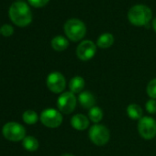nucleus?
<instances>
[{
  "mask_svg": "<svg viewBox=\"0 0 156 156\" xmlns=\"http://www.w3.org/2000/svg\"><path fill=\"white\" fill-rule=\"evenodd\" d=\"M9 17L16 25L20 27L29 25L32 20V14L29 6L21 1L15 2L10 6Z\"/></svg>",
  "mask_w": 156,
  "mask_h": 156,
  "instance_id": "obj_1",
  "label": "nucleus"
},
{
  "mask_svg": "<svg viewBox=\"0 0 156 156\" xmlns=\"http://www.w3.org/2000/svg\"><path fill=\"white\" fill-rule=\"evenodd\" d=\"M129 22L137 27L148 26L152 18V12L150 8L144 5H136L128 12Z\"/></svg>",
  "mask_w": 156,
  "mask_h": 156,
  "instance_id": "obj_2",
  "label": "nucleus"
},
{
  "mask_svg": "<svg viewBox=\"0 0 156 156\" xmlns=\"http://www.w3.org/2000/svg\"><path fill=\"white\" fill-rule=\"evenodd\" d=\"M64 32L66 36L73 41L82 40L87 32L86 25L78 19H71L64 24Z\"/></svg>",
  "mask_w": 156,
  "mask_h": 156,
  "instance_id": "obj_3",
  "label": "nucleus"
},
{
  "mask_svg": "<svg viewBox=\"0 0 156 156\" xmlns=\"http://www.w3.org/2000/svg\"><path fill=\"white\" fill-rule=\"evenodd\" d=\"M88 136L94 144L98 146H103L108 142L110 139V132L106 126L95 124L89 129Z\"/></svg>",
  "mask_w": 156,
  "mask_h": 156,
  "instance_id": "obj_4",
  "label": "nucleus"
},
{
  "mask_svg": "<svg viewBox=\"0 0 156 156\" xmlns=\"http://www.w3.org/2000/svg\"><path fill=\"white\" fill-rule=\"evenodd\" d=\"M3 136L11 141H20L23 140L26 137V129L25 128L17 122H9L4 125L2 129Z\"/></svg>",
  "mask_w": 156,
  "mask_h": 156,
  "instance_id": "obj_5",
  "label": "nucleus"
},
{
  "mask_svg": "<svg viewBox=\"0 0 156 156\" xmlns=\"http://www.w3.org/2000/svg\"><path fill=\"white\" fill-rule=\"evenodd\" d=\"M139 134L145 140H151L156 136V121L151 117H143L138 122Z\"/></svg>",
  "mask_w": 156,
  "mask_h": 156,
  "instance_id": "obj_6",
  "label": "nucleus"
},
{
  "mask_svg": "<svg viewBox=\"0 0 156 156\" xmlns=\"http://www.w3.org/2000/svg\"><path fill=\"white\" fill-rule=\"evenodd\" d=\"M41 121L45 127L55 129L61 126L62 122V116L54 108H46L41 114Z\"/></svg>",
  "mask_w": 156,
  "mask_h": 156,
  "instance_id": "obj_7",
  "label": "nucleus"
},
{
  "mask_svg": "<svg viewBox=\"0 0 156 156\" xmlns=\"http://www.w3.org/2000/svg\"><path fill=\"white\" fill-rule=\"evenodd\" d=\"M47 87L50 91L55 94L62 93L66 87V81L64 76L59 72H52L51 73L46 80Z\"/></svg>",
  "mask_w": 156,
  "mask_h": 156,
  "instance_id": "obj_8",
  "label": "nucleus"
},
{
  "mask_svg": "<svg viewBox=\"0 0 156 156\" xmlns=\"http://www.w3.org/2000/svg\"><path fill=\"white\" fill-rule=\"evenodd\" d=\"M57 107L62 113L71 114L76 107V98L73 93L64 92L57 99Z\"/></svg>",
  "mask_w": 156,
  "mask_h": 156,
  "instance_id": "obj_9",
  "label": "nucleus"
},
{
  "mask_svg": "<svg viewBox=\"0 0 156 156\" xmlns=\"http://www.w3.org/2000/svg\"><path fill=\"white\" fill-rule=\"evenodd\" d=\"M97 52V46L92 41H84L76 49L77 57L81 61H89Z\"/></svg>",
  "mask_w": 156,
  "mask_h": 156,
  "instance_id": "obj_10",
  "label": "nucleus"
},
{
  "mask_svg": "<svg viewBox=\"0 0 156 156\" xmlns=\"http://www.w3.org/2000/svg\"><path fill=\"white\" fill-rule=\"evenodd\" d=\"M71 125L77 130H85L89 127V119L83 114H76L72 118Z\"/></svg>",
  "mask_w": 156,
  "mask_h": 156,
  "instance_id": "obj_11",
  "label": "nucleus"
},
{
  "mask_svg": "<svg viewBox=\"0 0 156 156\" xmlns=\"http://www.w3.org/2000/svg\"><path fill=\"white\" fill-rule=\"evenodd\" d=\"M78 101L81 107L86 109H90L95 107L96 104V98L95 96L89 91H83L78 96Z\"/></svg>",
  "mask_w": 156,
  "mask_h": 156,
  "instance_id": "obj_12",
  "label": "nucleus"
},
{
  "mask_svg": "<svg viewBox=\"0 0 156 156\" xmlns=\"http://www.w3.org/2000/svg\"><path fill=\"white\" fill-rule=\"evenodd\" d=\"M85 87V80L81 76H74L69 82L70 91L73 94H80Z\"/></svg>",
  "mask_w": 156,
  "mask_h": 156,
  "instance_id": "obj_13",
  "label": "nucleus"
},
{
  "mask_svg": "<svg viewBox=\"0 0 156 156\" xmlns=\"http://www.w3.org/2000/svg\"><path fill=\"white\" fill-rule=\"evenodd\" d=\"M69 42L63 36H56L51 40V47L57 51H62L67 49Z\"/></svg>",
  "mask_w": 156,
  "mask_h": 156,
  "instance_id": "obj_14",
  "label": "nucleus"
},
{
  "mask_svg": "<svg viewBox=\"0 0 156 156\" xmlns=\"http://www.w3.org/2000/svg\"><path fill=\"white\" fill-rule=\"evenodd\" d=\"M113 43H114V37L111 33H103L102 35L99 36L97 42L98 46L102 49L109 48L113 45Z\"/></svg>",
  "mask_w": 156,
  "mask_h": 156,
  "instance_id": "obj_15",
  "label": "nucleus"
},
{
  "mask_svg": "<svg viewBox=\"0 0 156 156\" xmlns=\"http://www.w3.org/2000/svg\"><path fill=\"white\" fill-rule=\"evenodd\" d=\"M127 114L131 119H140L142 117V109L137 104H130L127 108Z\"/></svg>",
  "mask_w": 156,
  "mask_h": 156,
  "instance_id": "obj_16",
  "label": "nucleus"
},
{
  "mask_svg": "<svg viewBox=\"0 0 156 156\" xmlns=\"http://www.w3.org/2000/svg\"><path fill=\"white\" fill-rule=\"evenodd\" d=\"M22 145L25 150L29 151H35L39 148V141L32 136H27L22 140Z\"/></svg>",
  "mask_w": 156,
  "mask_h": 156,
  "instance_id": "obj_17",
  "label": "nucleus"
},
{
  "mask_svg": "<svg viewBox=\"0 0 156 156\" xmlns=\"http://www.w3.org/2000/svg\"><path fill=\"white\" fill-rule=\"evenodd\" d=\"M103 111L100 108L98 107H93L92 108L89 109V112H88V116H89V119L92 122L98 124V122H100L103 119Z\"/></svg>",
  "mask_w": 156,
  "mask_h": 156,
  "instance_id": "obj_18",
  "label": "nucleus"
},
{
  "mask_svg": "<svg viewBox=\"0 0 156 156\" xmlns=\"http://www.w3.org/2000/svg\"><path fill=\"white\" fill-rule=\"evenodd\" d=\"M22 119H23L25 123L30 124V125L35 124L38 121V119H39L38 115H37V113L34 110H27V111H25L23 113Z\"/></svg>",
  "mask_w": 156,
  "mask_h": 156,
  "instance_id": "obj_19",
  "label": "nucleus"
},
{
  "mask_svg": "<svg viewBox=\"0 0 156 156\" xmlns=\"http://www.w3.org/2000/svg\"><path fill=\"white\" fill-rule=\"evenodd\" d=\"M146 92L151 98L156 99V78H154V79H152L149 82V84L147 86Z\"/></svg>",
  "mask_w": 156,
  "mask_h": 156,
  "instance_id": "obj_20",
  "label": "nucleus"
},
{
  "mask_svg": "<svg viewBox=\"0 0 156 156\" xmlns=\"http://www.w3.org/2000/svg\"><path fill=\"white\" fill-rule=\"evenodd\" d=\"M145 108L147 110V112L151 113V114H154L156 113V99H150L146 102L145 104Z\"/></svg>",
  "mask_w": 156,
  "mask_h": 156,
  "instance_id": "obj_21",
  "label": "nucleus"
},
{
  "mask_svg": "<svg viewBox=\"0 0 156 156\" xmlns=\"http://www.w3.org/2000/svg\"><path fill=\"white\" fill-rule=\"evenodd\" d=\"M0 31H1V33H2L4 36L9 37V36H11V35L13 34L14 30H13V27H12V26H10V25H9V24H5V25H3V26L1 27V30H0Z\"/></svg>",
  "mask_w": 156,
  "mask_h": 156,
  "instance_id": "obj_22",
  "label": "nucleus"
},
{
  "mask_svg": "<svg viewBox=\"0 0 156 156\" xmlns=\"http://www.w3.org/2000/svg\"><path fill=\"white\" fill-rule=\"evenodd\" d=\"M29 2L35 8H41L45 6L49 2V0H29Z\"/></svg>",
  "mask_w": 156,
  "mask_h": 156,
  "instance_id": "obj_23",
  "label": "nucleus"
},
{
  "mask_svg": "<svg viewBox=\"0 0 156 156\" xmlns=\"http://www.w3.org/2000/svg\"><path fill=\"white\" fill-rule=\"evenodd\" d=\"M152 28H153L154 31L156 32V19H154L153 21H152Z\"/></svg>",
  "mask_w": 156,
  "mask_h": 156,
  "instance_id": "obj_24",
  "label": "nucleus"
},
{
  "mask_svg": "<svg viewBox=\"0 0 156 156\" xmlns=\"http://www.w3.org/2000/svg\"><path fill=\"white\" fill-rule=\"evenodd\" d=\"M62 156H74V155H73L71 153H65V154H62Z\"/></svg>",
  "mask_w": 156,
  "mask_h": 156,
  "instance_id": "obj_25",
  "label": "nucleus"
}]
</instances>
